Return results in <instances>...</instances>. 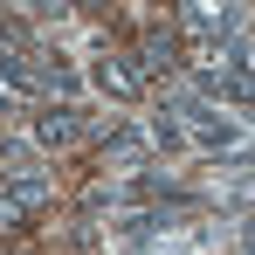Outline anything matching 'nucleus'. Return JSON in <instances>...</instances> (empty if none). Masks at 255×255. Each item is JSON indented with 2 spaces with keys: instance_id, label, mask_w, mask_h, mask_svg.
I'll use <instances>...</instances> for the list:
<instances>
[{
  "instance_id": "nucleus-1",
  "label": "nucleus",
  "mask_w": 255,
  "mask_h": 255,
  "mask_svg": "<svg viewBox=\"0 0 255 255\" xmlns=\"http://www.w3.org/2000/svg\"><path fill=\"white\" fill-rule=\"evenodd\" d=\"M97 166L104 172H145L152 166V138H145V131H111V138H104V152H97Z\"/></svg>"
},
{
  "instance_id": "nucleus-2",
  "label": "nucleus",
  "mask_w": 255,
  "mask_h": 255,
  "mask_svg": "<svg viewBox=\"0 0 255 255\" xmlns=\"http://www.w3.org/2000/svg\"><path fill=\"white\" fill-rule=\"evenodd\" d=\"M131 69H138V83H152V76H179V42H172L166 28H152V35H145V42H138V62H131Z\"/></svg>"
},
{
  "instance_id": "nucleus-3",
  "label": "nucleus",
  "mask_w": 255,
  "mask_h": 255,
  "mask_svg": "<svg viewBox=\"0 0 255 255\" xmlns=\"http://www.w3.org/2000/svg\"><path fill=\"white\" fill-rule=\"evenodd\" d=\"M90 131V118L76 111V104H48V111H35V145H76Z\"/></svg>"
},
{
  "instance_id": "nucleus-4",
  "label": "nucleus",
  "mask_w": 255,
  "mask_h": 255,
  "mask_svg": "<svg viewBox=\"0 0 255 255\" xmlns=\"http://www.w3.org/2000/svg\"><path fill=\"white\" fill-rule=\"evenodd\" d=\"M90 76H97L104 97H118V104H138V97H145V83H138V69H131L125 55H97V62H90Z\"/></svg>"
},
{
  "instance_id": "nucleus-5",
  "label": "nucleus",
  "mask_w": 255,
  "mask_h": 255,
  "mask_svg": "<svg viewBox=\"0 0 255 255\" xmlns=\"http://www.w3.org/2000/svg\"><path fill=\"white\" fill-rule=\"evenodd\" d=\"M179 28H193V35H221V42H235V35H242V7H186V14H179Z\"/></svg>"
},
{
  "instance_id": "nucleus-6",
  "label": "nucleus",
  "mask_w": 255,
  "mask_h": 255,
  "mask_svg": "<svg viewBox=\"0 0 255 255\" xmlns=\"http://www.w3.org/2000/svg\"><path fill=\"white\" fill-rule=\"evenodd\" d=\"M28 221H35V207H28V200H21V193H14V186L0 179V235H14V228H28Z\"/></svg>"
},
{
  "instance_id": "nucleus-7",
  "label": "nucleus",
  "mask_w": 255,
  "mask_h": 255,
  "mask_svg": "<svg viewBox=\"0 0 255 255\" xmlns=\"http://www.w3.org/2000/svg\"><path fill=\"white\" fill-rule=\"evenodd\" d=\"M145 138H152V145H166V152H186V125H179V118H166V111L152 118V131H145Z\"/></svg>"
},
{
  "instance_id": "nucleus-8",
  "label": "nucleus",
  "mask_w": 255,
  "mask_h": 255,
  "mask_svg": "<svg viewBox=\"0 0 255 255\" xmlns=\"http://www.w3.org/2000/svg\"><path fill=\"white\" fill-rule=\"evenodd\" d=\"M242 255H255V214H242Z\"/></svg>"
}]
</instances>
